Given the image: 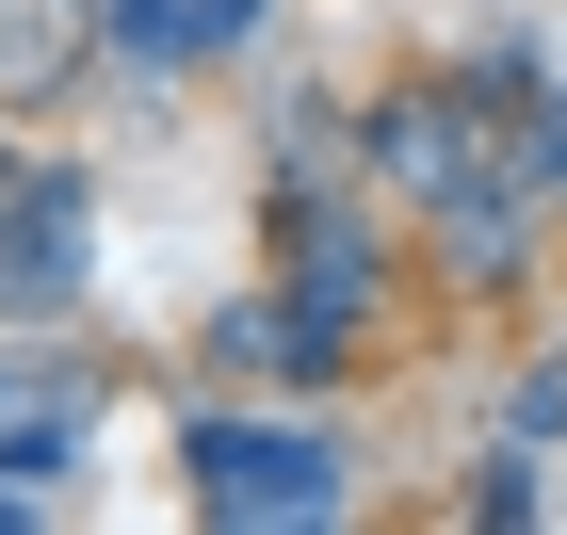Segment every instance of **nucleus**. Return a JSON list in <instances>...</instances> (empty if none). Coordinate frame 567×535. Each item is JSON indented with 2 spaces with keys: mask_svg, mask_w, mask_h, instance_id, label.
<instances>
[]
</instances>
